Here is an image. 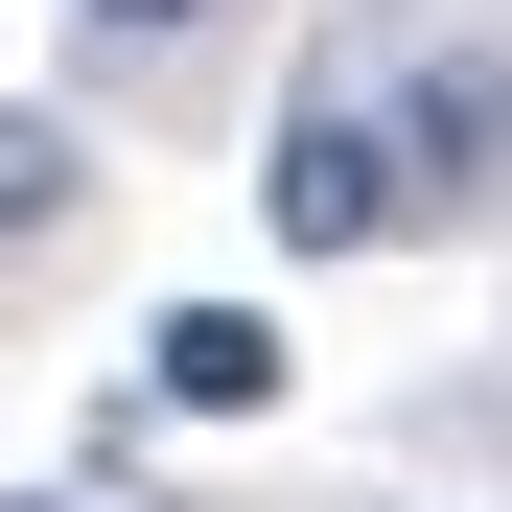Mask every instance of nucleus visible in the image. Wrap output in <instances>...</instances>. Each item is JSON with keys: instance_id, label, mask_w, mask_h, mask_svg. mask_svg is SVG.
Masks as SVG:
<instances>
[{"instance_id": "1", "label": "nucleus", "mask_w": 512, "mask_h": 512, "mask_svg": "<svg viewBox=\"0 0 512 512\" xmlns=\"http://www.w3.org/2000/svg\"><path fill=\"white\" fill-rule=\"evenodd\" d=\"M256 210H280V256H373V233H419V163H396V117H280V163H256Z\"/></svg>"}, {"instance_id": "2", "label": "nucleus", "mask_w": 512, "mask_h": 512, "mask_svg": "<svg viewBox=\"0 0 512 512\" xmlns=\"http://www.w3.org/2000/svg\"><path fill=\"white\" fill-rule=\"evenodd\" d=\"M396 163H419V210H489L512 187V70L489 47H419L396 70Z\"/></svg>"}, {"instance_id": "3", "label": "nucleus", "mask_w": 512, "mask_h": 512, "mask_svg": "<svg viewBox=\"0 0 512 512\" xmlns=\"http://www.w3.org/2000/svg\"><path fill=\"white\" fill-rule=\"evenodd\" d=\"M140 373L187 396V419H256V396H280L303 350H280V326H256V303H163V326H140Z\"/></svg>"}, {"instance_id": "4", "label": "nucleus", "mask_w": 512, "mask_h": 512, "mask_svg": "<svg viewBox=\"0 0 512 512\" xmlns=\"http://www.w3.org/2000/svg\"><path fill=\"white\" fill-rule=\"evenodd\" d=\"M70 210V117H0V233H47Z\"/></svg>"}, {"instance_id": "5", "label": "nucleus", "mask_w": 512, "mask_h": 512, "mask_svg": "<svg viewBox=\"0 0 512 512\" xmlns=\"http://www.w3.org/2000/svg\"><path fill=\"white\" fill-rule=\"evenodd\" d=\"M94 24H117V47H187V24H210V0H94Z\"/></svg>"}, {"instance_id": "6", "label": "nucleus", "mask_w": 512, "mask_h": 512, "mask_svg": "<svg viewBox=\"0 0 512 512\" xmlns=\"http://www.w3.org/2000/svg\"><path fill=\"white\" fill-rule=\"evenodd\" d=\"M0 512H94V489H0Z\"/></svg>"}]
</instances>
